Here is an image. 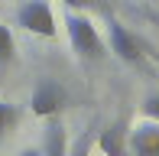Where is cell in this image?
Listing matches in <instances>:
<instances>
[{"mask_svg":"<svg viewBox=\"0 0 159 156\" xmlns=\"http://www.w3.org/2000/svg\"><path fill=\"white\" fill-rule=\"evenodd\" d=\"M65 30H68L71 52H75L81 62H101L104 59V39H101L94 20H91L88 13L68 10L65 13Z\"/></svg>","mask_w":159,"mask_h":156,"instance_id":"cell-1","label":"cell"},{"mask_svg":"<svg viewBox=\"0 0 159 156\" xmlns=\"http://www.w3.org/2000/svg\"><path fill=\"white\" fill-rule=\"evenodd\" d=\"M16 23L23 26L26 33L42 36V39H55V36H59L55 13H52V7H49V0H26V3H20Z\"/></svg>","mask_w":159,"mask_h":156,"instance_id":"cell-2","label":"cell"},{"mask_svg":"<svg viewBox=\"0 0 159 156\" xmlns=\"http://www.w3.org/2000/svg\"><path fill=\"white\" fill-rule=\"evenodd\" d=\"M65 104H68V91L55 78H39V85L30 94V108H33L36 117H55Z\"/></svg>","mask_w":159,"mask_h":156,"instance_id":"cell-3","label":"cell"},{"mask_svg":"<svg viewBox=\"0 0 159 156\" xmlns=\"http://www.w3.org/2000/svg\"><path fill=\"white\" fill-rule=\"evenodd\" d=\"M107 42H111V52L117 55L120 62H130V65H140L143 62V46L136 42L133 33L114 16H107Z\"/></svg>","mask_w":159,"mask_h":156,"instance_id":"cell-4","label":"cell"},{"mask_svg":"<svg viewBox=\"0 0 159 156\" xmlns=\"http://www.w3.org/2000/svg\"><path fill=\"white\" fill-rule=\"evenodd\" d=\"M130 156H159V120H140L127 130Z\"/></svg>","mask_w":159,"mask_h":156,"instance_id":"cell-5","label":"cell"},{"mask_svg":"<svg viewBox=\"0 0 159 156\" xmlns=\"http://www.w3.org/2000/svg\"><path fill=\"white\" fill-rule=\"evenodd\" d=\"M127 130H130V117L120 114L117 120H111V124L94 137V146L104 156H130V150H127Z\"/></svg>","mask_w":159,"mask_h":156,"instance_id":"cell-6","label":"cell"},{"mask_svg":"<svg viewBox=\"0 0 159 156\" xmlns=\"http://www.w3.org/2000/svg\"><path fill=\"white\" fill-rule=\"evenodd\" d=\"M46 130H42V143H39V156H68V130L65 124L55 117H46Z\"/></svg>","mask_w":159,"mask_h":156,"instance_id":"cell-7","label":"cell"},{"mask_svg":"<svg viewBox=\"0 0 159 156\" xmlns=\"http://www.w3.org/2000/svg\"><path fill=\"white\" fill-rule=\"evenodd\" d=\"M13 55H16V39H13L10 26L0 23V72H3V68L13 62Z\"/></svg>","mask_w":159,"mask_h":156,"instance_id":"cell-8","label":"cell"},{"mask_svg":"<svg viewBox=\"0 0 159 156\" xmlns=\"http://www.w3.org/2000/svg\"><path fill=\"white\" fill-rule=\"evenodd\" d=\"M16 120H20V111H16V104H10V101H0V140L7 137V133L16 127Z\"/></svg>","mask_w":159,"mask_h":156,"instance_id":"cell-9","label":"cell"},{"mask_svg":"<svg viewBox=\"0 0 159 156\" xmlns=\"http://www.w3.org/2000/svg\"><path fill=\"white\" fill-rule=\"evenodd\" d=\"M91 146H94V133L84 130L75 143H68V156H91Z\"/></svg>","mask_w":159,"mask_h":156,"instance_id":"cell-10","label":"cell"},{"mask_svg":"<svg viewBox=\"0 0 159 156\" xmlns=\"http://www.w3.org/2000/svg\"><path fill=\"white\" fill-rule=\"evenodd\" d=\"M68 10H78V13H88V10H98L101 0H62Z\"/></svg>","mask_w":159,"mask_h":156,"instance_id":"cell-11","label":"cell"},{"mask_svg":"<svg viewBox=\"0 0 159 156\" xmlns=\"http://www.w3.org/2000/svg\"><path fill=\"white\" fill-rule=\"evenodd\" d=\"M143 117L146 120H159V94H149L143 101Z\"/></svg>","mask_w":159,"mask_h":156,"instance_id":"cell-12","label":"cell"},{"mask_svg":"<svg viewBox=\"0 0 159 156\" xmlns=\"http://www.w3.org/2000/svg\"><path fill=\"white\" fill-rule=\"evenodd\" d=\"M16 156H39V146H26V150H20Z\"/></svg>","mask_w":159,"mask_h":156,"instance_id":"cell-13","label":"cell"}]
</instances>
